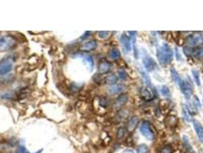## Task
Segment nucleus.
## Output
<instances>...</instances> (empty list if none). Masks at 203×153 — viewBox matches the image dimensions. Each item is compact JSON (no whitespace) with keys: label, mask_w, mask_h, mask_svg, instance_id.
<instances>
[{"label":"nucleus","mask_w":203,"mask_h":153,"mask_svg":"<svg viewBox=\"0 0 203 153\" xmlns=\"http://www.w3.org/2000/svg\"><path fill=\"white\" fill-rule=\"evenodd\" d=\"M157 56L160 64L162 65H167L173 60V52L168 44L164 42L157 49Z\"/></svg>","instance_id":"1"},{"label":"nucleus","mask_w":203,"mask_h":153,"mask_svg":"<svg viewBox=\"0 0 203 153\" xmlns=\"http://www.w3.org/2000/svg\"><path fill=\"white\" fill-rule=\"evenodd\" d=\"M17 40L14 36L5 35L0 38V52L12 50L16 47Z\"/></svg>","instance_id":"2"},{"label":"nucleus","mask_w":203,"mask_h":153,"mask_svg":"<svg viewBox=\"0 0 203 153\" xmlns=\"http://www.w3.org/2000/svg\"><path fill=\"white\" fill-rule=\"evenodd\" d=\"M15 57L14 55H8L0 61V75H6L12 71Z\"/></svg>","instance_id":"3"},{"label":"nucleus","mask_w":203,"mask_h":153,"mask_svg":"<svg viewBox=\"0 0 203 153\" xmlns=\"http://www.w3.org/2000/svg\"><path fill=\"white\" fill-rule=\"evenodd\" d=\"M140 132L143 136H145L148 140H153L155 134L151 123L148 121H144L140 126Z\"/></svg>","instance_id":"4"},{"label":"nucleus","mask_w":203,"mask_h":153,"mask_svg":"<svg viewBox=\"0 0 203 153\" xmlns=\"http://www.w3.org/2000/svg\"><path fill=\"white\" fill-rule=\"evenodd\" d=\"M142 62L144 67L146 69L147 71L151 72L154 71L157 67V63L155 62V61L153 59L152 57H151L147 54H145L142 57Z\"/></svg>","instance_id":"5"},{"label":"nucleus","mask_w":203,"mask_h":153,"mask_svg":"<svg viewBox=\"0 0 203 153\" xmlns=\"http://www.w3.org/2000/svg\"><path fill=\"white\" fill-rule=\"evenodd\" d=\"M179 86H180V88L182 93L184 95L185 98L189 100L191 97V96L193 95V89H192V87H191L189 82L187 81L186 80L182 79Z\"/></svg>","instance_id":"6"},{"label":"nucleus","mask_w":203,"mask_h":153,"mask_svg":"<svg viewBox=\"0 0 203 153\" xmlns=\"http://www.w3.org/2000/svg\"><path fill=\"white\" fill-rule=\"evenodd\" d=\"M186 42L189 46H197L203 44V38L199 35H192L187 37Z\"/></svg>","instance_id":"7"},{"label":"nucleus","mask_w":203,"mask_h":153,"mask_svg":"<svg viewBox=\"0 0 203 153\" xmlns=\"http://www.w3.org/2000/svg\"><path fill=\"white\" fill-rule=\"evenodd\" d=\"M120 42H121L123 51H125V52H129L131 49V39L128 38V35H126L125 34H123L120 38Z\"/></svg>","instance_id":"8"},{"label":"nucleus","mask_w":203,"mask_h":153,"mask_svg":"<svg viewBox=\"0 0 203 153\" xmlns=\"http://www.w3.org/2000/svg\"><path fill=\"white\" fill-rule=\"evenodd\" d=\"M97 46H98V42L96 40H91L83 44V45L80 47V50H81L82 51L89 52V51L95 50V49L97 48Z\"/></svg>","instance_id":"9"},{"label":"nucleus","mask_w":203,"mask_h":153,"mask_svg":"<svg viewBox=\"0 0 203 153\" xmlns=\"http://www.w3.org/2000/svg\"><path fill=\"white\" fill-rule=\"evenodd\" d=\"M111 67V63L108 61H101L99 64H98V72L101 73V74H105V73H107L108 72H109L110 69Z\"/></svg>","instance_id":"10"},{"label":"nucleus","mask_w":203,"mask_h":153,"mask_svg":"<svg viewBox=\"0 0 203 153\" xmlns=\"http://www.w3.org/2000/svg\"><path fill=\"white\" fill-rule=\"evenodd\" d=\"M128 97L126 94H122L120 95L119 97H118L115 101V103H114V107L115 108H121L127 102H128Z\"/></svg>","instance_id":"11"},{"label":"nucleus","mask_w":203,"mask_h":153,"mask_svg":"<svg viewBox=\"0 0 203 153\" xmlns=\"http://www.w3.org/2000/svg\"><path fill=\"white\" fill-rule=\"evenodd\" d=\"M125 90V85L122 84H114L111 87H110L109 88V93L110 94H118L122 92Z\"/></svg>","instance_id":"12"},{"label":"nucleus","mask_w":203,"mask_h":153,"mask_svg":"<svg viewBox=\"0 0 203 153\" xmlns=\"http://www.w3.org/2000/svg\"><path fill=\"white\" fill-rule=\"evenodd\" d=\"M193 126H194V129L195 130V132H196L197 136L199 137V138L202 142H203V128L202 126H201V124L199 123V121L197 120H193Z\"/></svg>","instance_id":"13"},{"label":"nucleus","mask_w":203,"mask_h":153,"mask_svg":"<svg viewBox=\"0 0 203 153\" xmlns=\"http://www.w3.org/2000/svg\"><path fill=\"white\" fill-rule=\"evenodd\" d=\"M138 123H139V119L138 116H134L130 119L128 124V132H132L134 131V129L136 128V126H138Z\"/></svg>","instance_id":"14"},{"label":"nucleus","mask_w":203,"mask_h":153,"mask_svg":"<svg viewBox=\"0 0 203 153\" xmlns=\"http://www.w3.org/2000/svg\"><path fill=\"white\" fill-rule=\"evenodd\" d=\"M170 73H171V77L173 80L174 81V83L176 84V85H180V82L182 80L181 78H180V74L177 73V71H176V69L174 67H171L170 69Z\"/></svg>","instance_id":"15"},{"label":"nucleus","mask_w":203,"mask_h":153,"mask_svg":"<svg viewBox=\"0 0 203 153\" xmlns=\"http://www.w3.org/2000/svg\"><path fill=\"white\" fill-rule=\"evenodd\" d=\"M182 142H183V145H184L185 149L189 153H195V152L194 151L193 146L191 145L190 143H189V140L188 139L187 136H184L182 137Z\"/></svg>","instance_id":"16"},{"label":"nucleus","mask_w":203,"mask_h":153,"mask_svg":"<svg viewBox=\"0 0 203 153\" xmlns=\"http://www.w3.org/2000/svg\"><path fill=\"white\" fill-rule=\"evenodd\" d=\"M182 116L184 120L187 122L192 121V115H191L190 111L189 109V107L186 105H183L182 106Z\"/></svg>","instance_id":"17"},{"label":"nucleus","mask_w":203,"mask_h":153,"mask_svg":"<svg viewBox=\"0 0 203 153\" xmlns=\"http://www.w3.org/2000/svg\"><path fill=\"white\" fill-rule=\"evenodd\" d=\"M139 72H140V75H141V78H143V80L145 81V83L146 84L147 86L151 87V78H150L148 74L147 73V72L145 71L142 69H139Z\"/></svg>","instance_id":"18"},{"label":"nucleus","mask_w":203,"mask_h":153,"mask_svg":"<svg viewBox=\"0 0 203 153\" xmlns=\"http://www.w3.org/2000/svg\"><path fill=\"white\" fill-rule=\"evenodd\" d=\"M118 77L114 73H110L109 75L107 76L105 79V81L106 84H111V85H114V84H116L118 81Z\"/></svg>","instance_id":"19"},{"label":"nucleus","mask_w":203,"mask_h":153,"mask_svg":"<svg viewBox=\"0 0 203 153\" xmlns=\"http://www.w3.org/2000/svg\"><path fill=\"white\" fill-rule=\"evenodd\" d=\"M120 56H121V54H120L119 50H118V48H114L111 49V50L109 51V58H111V60H116V59H118L120 57Z\"/></svg>","instance_id":"20"},{"label":"nucleus","mask_w":203,"mask_h":153,"mask_svg":"<svg viewBox=\"0 0 203 153\" xmlns=\"http://www.w3.org/2000/svg\"><path fill=\"white\" fill-rule=\"evenodd\" d=\"M140 94H141V97L145 100H152V98H153L152 93L147 88H143L140 91Z\"/></svg>","instance_id":"21"},{"label":"nucleus","mask_w":203,"mask_h":153,"mask_svg":"<svg viewBox=\"0 0 203 153\" xmlns=\"http://www.w3.org/2000/svg\"><path fill=\"white\" fill-rule=\"evenodd\" d=\"M128 33L130 34L131 36V41L133 43V48H134V57H138V52H137L136 50V46H135V40H136V32H128Z\"/></svg>","instance_id":"22"},{"label":"nucleus","mask_w":203,"mask_h":153,"mask_svg":"<svg viewBox=\"0 0 203 153\" xmlns=\"http://www.w3.org/2000/svg\"><path fill=\"white\" fill-rule=\"evenodd\" d=\"M83 59L84 62L87 64L90 69L92 70L93 68V66H94V62H93L92 57L89 56V55H83Z\"/></svg>","instance_id":"23"},{"label":"nucleus","mask_w":203,"mask_h":153,"mask_svg":"<svg viewBox=\"0 0 203 153\" xmlns=\"http://www.w3.org/2000/svg\"><path fill=\"white\" fill-rule=\"evenodd\" d=\"M192 73H193V79L195 80V84H197V86L200 87V85H201V81H200V77H199V71L195 69H193L192 70Z\"/></svg>","instance_id":"24"},{"label":"nucleus","mask_w":203,"mask_h":153,"mask_svg":"<svg viewBox=\"0 0 203 153\" xmlns=\"http://www.w3.org/2000/svg\"><path fill=\"white\" fill-rule=\"evenodd\" d=\"M193 55L195 57H203V47L195 48L193 50Z\"/></svg>","instance_id":"25"},{"label":"nucleus","mask_w":203,"mask_h":153,"mask_svg":"<svg viewBox=\"0 0 203 153\" xmlns=\"http://www.w3.org/2000/svg\"><path fill=\"white\" fill-rule=\"evenodd\" d=\"M160 92H161L162 95L163 97H171V93L170 91V89L168 88L167 87L163 85L161 87V89H160Z\"/></svg>","instance_id":"26"},{"label":"nucleus","mask_w":203,"mask_h":153,"mask_svg":"<svg viewBox=\"0 0 203 153\" xmlns=\"http://www.w3.org/2000/svg\"><path fill=\"white\" fill-rule=\"evenodd\" d=\"M138 153H148V147L146 144H140L137 149Z\"/></svg>","instance_id":"27"},{"label":"nucleus","mask_w":203,"mask_h":153,"mask_svg":"<svg viewBox=\"0 0 203 153\" xmlns=\"http://www.w3.org/2000/svg\"><path fill=\"white\" fill-rule=\"evenodd\" d=\"M193 104L195 109H198V110L201 109V103H200V101H199L198 97H196V96H193Z\"/></svg>","instance_id":"28"},{"label":"nucleus","mask_w":203,"mask_h":153,"mask_svg":"<svg viewBox=\"0 0 203 153\" xmlns=\"http://www.w3.org/2000/svg\"><path fill=\"white\" fill-rule=\"evenodd\" d=\"M117 73L118 78H119L121 80H126V79H127L128 74H127L125 71H124V70H118Z\"/></svg>","instance_id":"29"},{"label":"nucleus","mask_w":203,"mask_h":153,"mask_svg":"<svg viewBox=\"0 0 203 153\" xmlns=\"http://www.w3.org/2000/svg\"><path fill=\"white\" fill-rule=\"evenodd\" d=\"M81 87L82 85L76 84V83H72V84L70 85V90L73 91V92H78V91L81 89Z\"/></svg>","instance_id":"30"},{"label":"nucleus","mask_w":203,"mask_h":153,"mask_svg":"<svg viewBox=\"0 0 203 153\" xmlns=\"http://www.w3.org/2000/svg\"><path fill=\"white\" fill-rule=\"evenodd\" d=\"M125 129L124 127H119L117 131V137L118 138H123L125 134Z\"/></svg>","instance_id":"31"},{"label":"nucleus","mask_w":203,"mask_h":153,"mask_svg":"<svg viewBox=\"0 0 203 153\" xmlns=\"http://www.w3.org/2000/svg\"><path fill=\"white\" fill-rule=\"evenodd\" d=\"M182 51H183V54L186 56H190L191 55H193V49L188 46L183 47Z\"/></svg>","instance_id":"32"},{"label":"nucleus","mask_w":203,"mask_h":153,"mask_svg":"<svg viewBox=\"0 0 203 153\" xmlns=\"http://www.w3.org/2000/svg\"><path fill=\"white\" fill-rule=\"evenodd\" d=\"M172 151H173V148L170 145H165L163 147V149H161V152L160 153H171Z\"/></svg>","instance_id":"33"},{"label":"nucleus","mask_w":203,"mask_h":153,"mask_svg":"<svg viewBox=\"0 0 203 153\" xmlns=\"http://www.w3.org/2000/svg\"><path fill=\"white\" fill-rule=\"evenodd\" d=\"M109 104V101L105 97H101L99 99V105L103 107H106Z\"/></svg>","instance_id":"34"},{"label":"nucleus","mask_w":203,"mask_h":153,"mask_svg":"<svg viewBox=\"0 0 203 153\" xmlns=\"http://www.w3.org/2000/svg\"><path fill=\"white\" fill-rule=\"evenodd\" d=\"M109 35V32H107V31H100V32H98V35L100 38H107Z\"/></svg>","instance_id":"35"},{"label":"nucleus","mask_w":203,"mask_h":153,"mask_svg":"<svg viewBox=\"0 0 203 153\" xmlns=\"http://www.w3.org/2000/svg\"><path fill=\"white\" fill-rule=\"evenodd\" d=\"M15 153H28L26 151V149L24 145H19L18 148H17V150L15 152Z\"/></svg>","instance_id":"36"},{"label":"nucleus","mask_w":203,"mask_h":153,"mask_svg":"<svg viewBox=\"0 0 203 153\" xmlns=\"http://www.w3.org/2000/svg\"><path fill=\"white\" fill-rule=\"evenodd\" d=\"M41 152H42V149H41L40 151H38V152H35V153H41Z\"/></svg>","instance_id":"37"},{"label":"nucleus","mask_w":203,"mask_h":153,"mask_svg":"<svg viewBox=\"0 0 203 153\" xmlns=\"http://www.w3.org/2000/svg\"><path fill=\"white\" fill-rule=\"evenodd\" d=\"M202 35H203V32H202Z\"/></svg>","instance_id":"38"},{"label":"nucleus","mask_w":203,"mask_h":153,"mask_svg":"<svg viewBox=\"0 0 203 153\" xmlns=\"http://www.w3.org/2000/svg\"><path fill=\"white\" fill-rule=\"evenodd\" d=\"M202 65H203V63H202Z\"/></svg>","instance_id":"39"}]
</instances>
